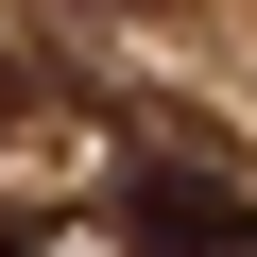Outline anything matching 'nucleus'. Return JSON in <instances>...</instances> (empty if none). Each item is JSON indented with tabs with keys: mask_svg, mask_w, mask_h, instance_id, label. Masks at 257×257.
Returning a JSON list of instances; mask_svg holds the SVG:
<instances>
[{
	"mask_svg": "<svg viewBox=\"0 0 257 257\" xmlns=\"http://www.w3.org/2000/svg\"><path fill=\"white\" fill-rule=\"evenodd\" d=\"M0 120H18V69H0Z\"/></svg>",
	"mask_w": 257,
	"mask_h": 257,
	"instance_id": "7ed1b4c3",
	"label": "nucleus"
},
{
	"mask_svg": "<svg viewBox=\"0 0 257 257\" xmlns=\"http://www.w3.org/2000/svg\"><path fill=\"white\" fill-rule=\"evenodd\" d=\"M120 223H138V257H240V172L223 155H155L120 189Z\"/></svg>",
	"mask_w": 257,
	"mask_h": 257,
	"instance_id": "f257e3e1",
	"label": "nucleus"
},
{
	"mask_svg": "<svg viewBox=\"0 0 257 257\" xmlns=\"http://www.w3.org/2000/svg\"><path fill=\"white\" fill-rule=\"evenodd\" d=\"M0 257H138V223H120V206H18Z\"/></svg>",
	"mask_w": 257,
	"mask_h": 257,
	"instance_id": "f03ea898",
	"label": "nucleus"
}]
</instances>
